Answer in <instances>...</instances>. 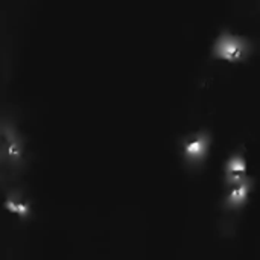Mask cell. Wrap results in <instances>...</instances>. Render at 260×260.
I'll use <instances>...</instances> for the list:
<instances>
[{
    "label": "cell",
    "mask_w": 260,
    "mask_h": 260,
    "mask_svg": "<svg viewBox=\"0 0 260 260\" xmlns=\"http://www.w3.org/2000/svg\"><path fill=\"white\" fill-rule=\"evenodd\" d=\"M24 168V140L17 126L0 119V187L12 186Z\"/></svg>",
    "instance_id": "obj_1"
},
{
    "label": "cell",
    "mask_w": 260,
    "mask_h": 260,
    "mask_svg": "<svg viewBox=\"0 0 260 260\" xmlns=\"http://www.w3.org/2000/svg\"><path fill=\"white\" fill-rule=\"evenodd\" d=\"M253 43L250 38L235 34L229 29L221 30L212 43V56L229 64H239L250 59Z\"/></svg>",
    "instance_id": "obj_2"
},
{
    "label": "cell",
    "mask_w": 260,
    "mask_h": 260,
    "mask_svg": "<svg viewBox=\"0 0 260 260\" xmlns=\"http://www.w3.org/2000/svg\"><path fill=\"white\" fill-rule=\"evenodd\" d=\"M210 148V136L207 133H197L195 136H190L184 145L183 152L186 155V160L189 163H201L206 154Z\"/></svg>",
    "instance_id": "obj_3"
},
{
    "label": "cell",
    "mask_w": 260,
    "mask_h": 260,
    "mask_svg": "<svg viewBox=\"0 0 260 260\" xmlns=\"http://www.w3.org/2000/svg\"><path fill=\"white\" fill-rule=\"evenodd\" d=\"M224 177H225V184L229 187H233L248 178L247 177V160L244 158L242 154L236 152L227 160V163L224 166Z\"/></svg>",
    "instance_id": "obj_4"
},
{
    "label": "cell",
    "mask_w": 260,
    "mask_h": 260,
    "mask_svg": "<svg viewBox=\"0 0 260 260\" xmlns=\"http://www.w3.org/2000/svg\"><path fill=\"white\" fill-rule=\"evenodd\" d=\"M250 190H251V180L250 178H247L245 181L230 187L229 195L225 198V207L229 210H238L242 204H245V201L250 195Z\"/></svg>",
    "instance_id": "obj_5"
}]
</instances>
